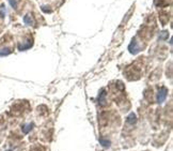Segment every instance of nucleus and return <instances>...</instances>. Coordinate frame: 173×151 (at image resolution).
Here are the masks:
<instances>
[{"mask_svg":"<svg viewBox=\"0 0 173 151\" xmlns=\"http://www.w3.org/2000/svg\"><path fill=\"white\" fill-rule=\"evenodd\" d=\"M9 1V3L11 4V7L13 8V9H16L17 8V0H8Z\"/></svg>","mask_w":173,"mask_h":151,"instance_id":"nucleus-9","label":"nucleus"},{"mask_svg":"<svg viewBox=\"0 0 173 151\" xmlns=\"http://www.w3.org/2000/svg\"><path fill=\"white\" fill-rule=\"evenodd\" d=\"M106 90L105 89H103L101 91V93H99V95H98V103H99V105H101V106H104L105 104H106Z\"/></svg>","mask_w":173,"mask_h":151,"instance_id":"nucleus-2","label":"nucleus"},{"mask_svg":"<svg viewBox=\"0 0 173 151\" xmlns=\"http://www.w3.org/2000/svg\"><path fill=\"white\" fill-rule=\"evenodd\" d=\"M167 38H168V32L167 31H165V32H163V34L159 36V39L160 40H166Z\"/></svg>","mask_w":173,"mask_h":151,"instance_id":"nucleus-11","label":"nucleus"},{"mask_svg":"<svg viewBox=\"0 0 173 151\" xmlns=\"http://www.w3.org/2000/svg\"><path fill=\"white\" fill-rule=\"evenodd\" d=\"M99 143L101 144V146H103V147H109V146H110V141H106V139H103V138H101V139H99Z\"/></svg>","mask_w":173,"mask_h":151,"instance_id":"nucleus-7","label":"nucleus"},{"mask_svg":"<svg viewBox=\"0 0 173 151\" xmlns=\"http://www.w3.org/2000/svg\"><path fill=\"white\" fill-rule=\"evenodd\" d=\"M4 15H6V7H4V6H1V8H0V16L3 18Z\"/></svg>","mask_w":173,"mask_h":151,"instance_id":"nucleus-10","label":"nucleus"},{"mask_svg":"<svg viewBox=\"0 0 173 151\" xmlns=\"http://www.w3.org/2000/svg\"><path fill=\"white\" fill-rule=\"evenodd\" d=\"M11 53L10 48H3L0 50V56H6V55H9Z\"/></svg>","mask_w":173,"mask_h":151,"instance_id":"nucleus-8","label":"nucleus"},{"mask_svg":"<svg viewBox=\"0 0 173 151\" xmlns=\"http://www.w3.org/2000/svg\"><path fill=\"white\" fill-rule=\"evenodd\" d=\"M128 49H129V52H131V54H137L138 52H139V46H138L137 42L133 41V42L129 44V46H128Z\"/></svg>","mask_w":173,"mask_h":151,"instance_id":"nucleus-3","label":"nucleus"},{"mask_svg":"<svg viewBox=\"0 0 173 151\" xmlns=\"http://www.w3.org/2000/svg\"><path fill=\"white\" fill-rule=\"evenodd\" d=\"M126 121H127V123H129V124H134L135 122L137 121V120H136V115H135L134 113H131V115L128 116Z\"/></svg>","mask_w":173,"mask_h":151,"instance_id":"nucleus-4","label":"nucleus"},{"mask_svg":"<svg viewBox=\"0 0 173 151\" xmlns=\"http://www.w3.org/2000/svg\"><path fill=\"white\" fill-rule=\"evenodd\" d=\"M32 127H33V124H31V123H29V124H26V125H24L23 132L25 133V134H27V133H29V132L31 131V129H32Z\"/></svg>","mask_w":173,"mask_h":151,"instance_id":"nucleus-6","label":"nucleus"},{"mask_svg":"<svg viewBox=\"0 0 173 151\" xmlns=\"http://www.w3.org/2000/svg\"><path fill=\"white\" fill-rule=\"evenodd\" d=\"M24 23L26 24V25H32L33 20L31 18V16H30V15H26V16L24 17Z\"/></svg>","mask_w":173,"mask_h":151,"instance_id":"nucleus-5","label":"nucleus"},{"mask_svg":"<svg viewBox=\"0 0 173 151\" xmlns=\"http://www.w3.org/2000/svg\"><path fill=\"white\" fill-rule=\"evenodd\" d=\"M167 95H168V89L165 88V87L160 88L158 90V93H157V103L161 104V103L165 102L167 99Z\"/></svg>","mask_w":173,"mask_h":151,"instance_id":"nucleus-1","label":"nucleus"}]
</instances>
